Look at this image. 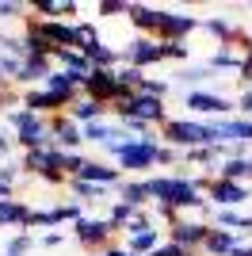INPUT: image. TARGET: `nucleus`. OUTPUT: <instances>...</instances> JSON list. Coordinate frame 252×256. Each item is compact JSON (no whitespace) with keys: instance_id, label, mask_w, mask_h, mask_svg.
<instances>
[{"instance_id":"17","label":"nucleus","mask_w":252,"mask_h":256,"mask_svg":"<svg viewBox=\"0 0 252 256\" xmlns=\"http://www.w3.org/2000/svg\"><path fill=\"white\" fill-rule=\"evenodd\" d=\"M118 203H130L134 210H146L149 203V192H146V180H122L118 184Z\"/></svg>"},{"instance_id":"11","label":"nucleus","mask_w":252,"mask_h":256,"mask_svg":"<svg viewBox=\"0 0 252 256\" xmlns=\"http://www.w3.org/2000/svg\"><path fill=\"white\" fill-rule=\"evenodd\" d=\"M50 126H54V146L62 153H80V146H84V126L76 122V118H69L62 111V115H54L50 118Z\"/></svg>"},{"instance_id":"13","label":"nucleus","mask_w":252,"mask_h":256,"mask_svg":"<svg viewBox=\"0 0 252 256\" xmlns=\"http://www.w3.org/2000/svg\"><path fill=\"white\" fill-rule=\"evenodd\" d=\"M23 107L34 111V115H42V118H54V115H62V111H65L62 100L50 96L46 88H27V92H23Z\"/></svg>"},{"instance_id":"6","label":"nucleus","mask_w":252,"mask_h":256,"mask_svg":"<svg viewBox=\"0 0 252 256\" xmlns=\"http://www.w3.org/2000/svg\"><path fill=\"white\" fill-rule=\"evenodd\" d=\"M122 62L146 73L149 65L164 62V42H160V38H146V34H134V38L122 46Z\"/></svg>"},{"instance_id":"8","label":"nucleus","mask_w":252,"mask_h":256,"mask_svg":"<svg viewBox=\"0 0 252 256\" xmlns=\"http://www.w3.org/2000/svg\"><path fill=\"white\" fill-rule=\"evenodd\" d=\"M84 96H92L96 104H104L107 111L115 107V100L122 96V84H118L115 69H92L84 76Z\"/></svg>"},{"instance_id":"16","label":"nucleus","mask_w":252,"mask_h":256,"mask_svg":"<svg viewBox=\"0 0 252 256\" xmlns=\"http://www.w3.org/2000/svg\"><path fill=\"white\" fill-rule=\"evenodd\" d=\"M31 218V206L20 203V199H0V230H16V226H27Z\"/></svg>"},{"instance_id":"31","label":"nucleus","mask_w":252,"mask_h":256,"mask_svg":"<svg viewBox=\"0 0 252 256\" xmlns=\"http://www.w3.org/2000/svg\"><path fill=\"white\" fill-rule=\"evenodd\" d=\"M12 142H16V138H8V134H0V164L8 160V153H12Z\"/></svg>"},{"instance_id":"14","label":"nucleus","mask_w":252,"mask_h":256,"mask_svg":"<svg viewBox=\"0 0 252 256\" xmlns=\"http://www.w3.org/2000/svg\"><path fill=\"white\" fill-rule=\"evenodd\" d=\"M69 118H76L80 126H88V122H100V118H107V107L96 104L92 96H76L73 104H69V111H65Z\"/></svg>"},{"instance_id":"28","label":"nucleus","mask_w":252,"mask_h":256,"mask_svg":"<svg viewBox=\"0 0 252 256\" xmlns=\"http://www.w3.org/2000/svg\"><path fill=\"white\" fill-rule=\"evenodd\" d=\"M149 256H195V252H188V248H180V245H172V241H164L157 252H149Z\"/></svg>"},{"instance_id":"18","label":"nucleus","mask_w":252,"mask_h":256,"mask_svg":"<svg viewBox=\"0 0 252 256\" xmlns=\"http://www.w3.org/2000/svg\"><path fill=\"white\" fill-rule=\"evenodd\" d=\"M164 245V237L157 234V230H142V234L134 237H126V252H134V256H149V252H157V248Z\"/></svg>"},{"instance_id":"34","label":"nucleus","mask_w":252,"mask_h":256,"mask_svg":"<svg viewBox=\"0 0 252 256\" xmlns=\"http://www.w3.org/2000/svg\"><path fill=\"white\" fill-rule=\"evenodd\" d=\"M104 256H134V252H126V248L122 245H115V248H107V252Z\"/></svg>"},{"instance_id":"23","label":"nucleus","mask_w":252,"mask_h":256,"mask_svg":"<svg viewBox=\"0 0 252 256\" xmlns=\"http://www.w3.org/2000/svg\"><path fill=\"white\" fill-rule=\"evenodd\" d=\"M172 164H184V153L160 142V146H157V168H172Z\"/></svg>"},{"instance_id":"29","label":"nucleus","mask_w":252,"mask_h":256,"mask_svg":"<svg viewBox=\"0 0 252 256\" xmlns=\"http://www.w3.org/2000/svg\"><path fill=\"white\" fill-rule=\"evenodd\" d=\"M237 80H244V88H252V42H248V54H244V65H241Z\"/></svg>"},{"instance_id":"3","label":"nucleus","mask_w":252,"mask_h":256,"mask_svg":"<svg viewBox=\"0 0 252 256\" xmlns=\"http://www.w3.org/2000/svg\"><path fill=\"white\" fill-rule=\"evenodd\" d=\"M157 146L160 142H138V138H130L126 134L122 142H111V146H104L111 157L118 160V172H149V168H157Z\"/></svg>"},{"instance_id":"19","label":"nucleus","mask_w":252,"mask_h":256,"mask_svg":"<svg viewBox=\"0 0 252 256\" xmlns=\"http://www.w3.org/2000/svg\"><path fill=\"white\" fill-rule=\"evenodd\" d=\"M241 245V237L237 234H226V230H210V237H206V245H202V252H210V256H230L233 248Z\"/></svg>"},{"instance_id":"5","label":"nucleus","mask_w":252,"mask_h":256,"mask_svg":"<svg viewBox=\"0 0 252 256\" xmlns=\"http://www.w3.org/2000/svg\"><path fill=\"white\" fill-rule=\"evenodd\" d=\"M184 104H188L191 115H210L214 122L237 115V104L226 100V96H218V92H210V88H191L188 96H184Z\"/></svg>"},{"instance_id":"27","label":"nucleus","mask_w":252,"mask_h":256,"mask_svg":"<svg viewBox=\"0 0 252 256\" xmlns=\"http://www.w3.org/2000/svg\"><path fill=\"white\" fill-rule=\"evenodd\" d=\"M20 176H23V168L16 164V160H4V164H0V184H12V188H16Z\"/></svg>"},{"instance_id":"12","label":"nucleus","mask_w":252,"mask_h":256,"mask_svg":"<svg viewBox=\"0 0 252 256\" xmlns=\"http://www.w3.org/2000/svg\"><path fill=\"white\" fill-rule=\"evenodd\" d=\"M214 226L210 222H176L172 230H168V241L180 248H188V252H199L202 245H206V237Z\"/></svg>"},{"instance_id":"20","label":"nucleus","mask_w":252,"mask_h":256,"mask_svg":"<svg viewBox=\"0 0 252 256\" xmlns=\"http://www.w3.org/2000/svg\"><path fill=\"white\" fill-rule=\"evenodd\" d=\"M69 192H73L76 203H100L111 188H100V184H88V180H69Z\"/></svg>"},{"instance_id":"2","label":"nucleus","mask_w":252,"mask_h":256,"mask_svg":"<svg viewBox=\"0 0 252 256\" xmlns=\"http://www.w3.org/2000/svg\"><path fill=\"white\" fill-rule=\"evenodd\" d=\"M8 118H12V138H16V146H20L23 153H27V150H46V146H54V126H50V118L34 115V111H27V107H16Z\"/></svg>"},{"instance_id":"21","label":"nucleus","mask_w":252,"mask_h":256,"mask_svg":"<svg viewBox=\"0 0 252 256\" xmlns=\"http://www.w3.org/2000/svg\"><path fill=\"white\" fill-rule=\"evenodd\" d=\"M214 76H218V73L202 62V65H195V69H180V73H176V84H202V80H214Z\"/></svg>"},{"instance_id":"30","label":"nucleus","mask_w":252,"mask_h":256,"mask_svg":"<svg viewBox=\"0 0 252 256\" xmlns=\"http://www.w3.org/2000/svg\"><path fill=\"white\" fill-rule=\"evenodd\" d=\"M237 111H241L244 118H252V88H244L241 100H237Z\"/></svg>"},{"instance_id":"9","label":"nucleus","mask_w":252,"mask_h":256,"mask_svg":"<svg viewBox=\"0 0 252 256\" xmlns=\"http://www.w3.org/2000/svg\"><path fill=\"white\" fill-rule=\"evenodd\" d=\"M214 138H218V146H230V150H248L252 146V118H244V115L218 118L214 122Z\"/></svg>"},{"instance_id":"25","label":"nucleus","mask_w":252,"mask_h":256,"mask_svg":"<svg viewBox=\"0 0 252 256\" xmlns=\"http://www.w3.org/2000/svg\"><path fill=\"white\" fill-rule=\"evenodd\" d=\"M27 4L23 0H0V20H23Z\"/></svg>"},{"instance_id":"7","label":"nucleus","mask_w":252,"mask_h":256,"mask_svg":"<svg viewBox=\"0 0 252 256\" xmlns=\"http://www.w3.org/2000/svg\"><path fill=\"white\" fill-rule=\"evenodd\" d=\"M126 20L134 23V31H138V34H146V38H160V42H164L172 12H168V8H149V4H134Z\"/></svg>"},{"instance_id":"24","label":"nucleus","mask_w":252,"mask_h":256,"mask_svg":"<svg viewBox=\"0 0 252 256\" xmlns=\"http://www.w3.org/2000/svg\"><path fill=\"white\" fill-rule=\"evenodd\" d=\"M130 8H134L130 0H100V4H96L100 16H130Z\"/></svg>"},{"instance_id":"1","label":"nucleus","mask_w":252,"mask_h":256,"mask_svg":"<svg viewBox=\"0 0 252 256\" xmlns=\"http://www.w3.org/2000/svg\"><path fill=\"white\" fill-rule=\"evenodd\" d=\"M160 142L172 150L188 153V150H214V122H199V118H168L160 126Z\"/></svg>"},{"instance_id":"22","label":"nucleus","mask_w":252,"mask_h":256,"mask_svg":"<svg viewBox=\"0 0 252 256\" xmlns=\"http://www.w3.org/2000/svg\"><path fill=\"white\" fill-rule=\"evenodd\" d=\"M31 245H34V237L27 234V230H20V234L4 245V256H27V252H31Z\"/></svg>"},{"instance_id":"15","label":"nucleus","mask_w":252,"mask_h":256,"mask_svg":"<svg viewBox=\"0 0 252 256\" xmlns=\"http://www.w3.org/2000/svg\"><path fill=\"white\" fill-rule=\"evenodd\" d=\"M210 226H218L226 234H252V214H241V210H214L210 214Z\"/></svg>"},{"instance_id":"26","label":"nucleus","mask_w":252,"mask_h":256,"mask_svg":"<svg viewBox=\"0 0 252 256\" xmlns=\"http://www.w3.org/2000/svg\"><path fill=\"white\" fill-rule=\"evenodd\" d=\"M191 58V50H188V42H164V62H188Z\"/></svg>"},{"instance_id":"10","label":"nucleus","mask_w":252,"mask_h":256,"mask_svg":"<svg viewBox=\"0 0 252 256\" xmlns=\"http://www.w3.org/2000/svg\"><path fill=\"white\" fill-rule=\"evenodd\" d=\"M126 115L138 118V122H146V126H164V122H168V107H164V100H160V96L134 92V96H130V107H126Z\"/></svg>"},{"instance_id":"4","label":"nucleus","mask_w":252,"mask_h":256,"mask_svg":"<svg viewBox=\"0 0 252 256\" xmlns=\"http://www.w3.org/2000/svg\"><path fill=\"white\" fill-rule=\"evenodd\" d=\"M73 237L84 248H92V252H107V248H115L118 230L107 222V218H88V214H80L73 222Z\"/></svg>"},{"instance_id":"33","label":"nucleus","mask_w":252,"mask_h":256,"mask_svg":"<svg viewBox=\"0 0 252 256\" xmlns=\"http://www.w3.org/2000/svg\"><path fill=\"white\" fill-rule=\"evenodd\" d=\"M0 199H16V188H12V184H0Z\"/></svg>"},{"instance_id":"32","label":"nucleus","mask_w":252,"mask_h":256,"mask_svg":"<svg viewBox=\"0 0 252 256\" xmlns=\"http://www.w3.org/2000/svg\"><path fill=\"white\" fill-rule=\"evenodd\" d=\"M62 241H65L62 234H46V237H42V245H46V248H58V245H62Z\"/></svg>"}]
</instances>
